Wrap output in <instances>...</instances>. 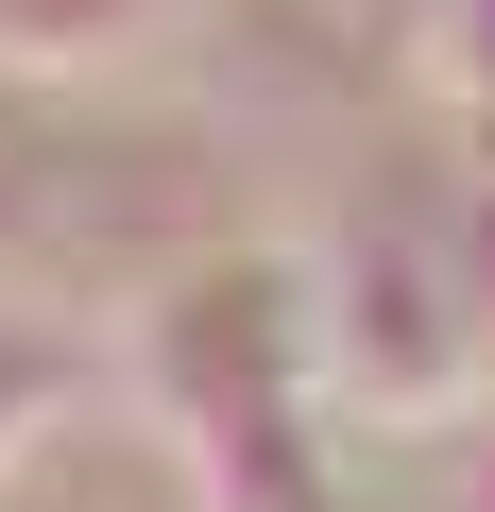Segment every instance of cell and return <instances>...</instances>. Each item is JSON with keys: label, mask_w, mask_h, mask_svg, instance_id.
Segmentation results:
<instances>
[{"label": "cell", "mask_w": 495, "mask_h": 512, "mask_svg": "<svg viewBox=\"0 0 495 512\" xmlns=\"http://www.w3.org/2000/svg\"><path fill=\"white\" fill-rule=\"evenodd\" d=\"M154 410L188 427L205 512H342V478L308 444V342L274 291H188L154 325Z\"/></svg>", "instance_id": "6da1fadb"}, {"label": "cell", "mask_w": 495, "mask_h": 512, "mask_svg": "<svg viewBox=\"0 0 495 512\" xmlns=\"http://www.w3.org/2000/svg\"><path fill=\"white\" fill-rule=\"evenodd\" d=\"M461 512H495V444H478V461H461Z\"/></svg>", "instance_id": "7a4b0ae2"}]
</instances>
